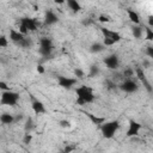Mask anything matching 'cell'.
<instances>
[{
  "instance_id": "obj_29",
  "label": "cell",
  "mask_w": 153,
  "mask_h": 153,
  "mask_svg": "<svg viewBox=\"0 0 153 153\" xmlns=\"http://www.w3.org/2000/svg\"><path fill=\"white\" fill-rule=\"evenodd\" d=\"M75 148H76V145H69V143H67V146H66L65 149H63V153H71V152H73Z\"/></svg>"
},
{
  "instance_id": "obj_16",
  "label": "cell",
  "mask_w": 153,
  "mask_h": 153,
  "mask_svg": "<svg viewBox=\"0 0 153 153\" xmlns=\"http://www.w3.org/2000/svg\"><path fill=\"white\" fill-rule=\"evenodd\" d=\"M0 122L5 126L14 124V115H12L10 112H2L0 115Z\"/></svg>"
},
{
  "instance_id": "obj_3",
  "label": "cell",
  "mask_w": 153,
  "mask_h": 153,
  "mask_svg": "<svg viewBox=\"0 0 153 153\" xmlns=\"http://www.w3.org/2000/svg\"><path fill=\"white\" fill-rule=\"evenodd\" d=\"M20 96L18 92H14L12 90L5 91L1 93L0 97V105H7V106H16Z\"/></svg>"
},
{
  "instance_id": "obj_37",
  "label": "cell",
  "mask_w": 153,
  "mask_h": 153,
  "mask_svg": "<svg viewBox=\"0 0 153 153\" xmlns=\"http://www.w3.org/2000/svg\"><path fill=\"white\" fill-rule=\"evenodd\" d=\"M148 66H149V62H148V61H146V60H145V61H143V67H145V68H147V67H148Z\"/></svg>"
},
{
  "instance_id": "obj_7",
  "label": "cell",
  "mask_w": 153,
  "mask_h": 153,
  "mask_svg": "<svg viewBox=\"0 0 153 153\" xmlns=\"http://www.w3.org/2000/svg\"><path fill=\"white\" fill-rule=\"evenodd\" d=\"M141 128H142V126H141L139 122H136L135 120L130 118V120H129L128 130H127V134H126V136H127V137L137 136V135H139V131H140V129H141Z\"/></svg>"
},
{
  "instance_id": "obj_22",
  "label": "cell",
  "mask_w": 153,
  "mask_h": 153,
  "mask_svg": "<svg viewBox=\"0 0 153 153\" xmlns=\"http://www.w3.org/2000/svg\"><path fill=\"white\" fill-rule=\"evenodd\" d=\"M99 73H100V69H99V67H98L97 65L90 66V69H88V78H94V76H97Z\"/></svg>"
},
{
  "instance_id": "obj_6",
  "label": "cell",
  "mask_w": 153,
  "mask_h": 153,
  "mask_svg": "<svg viewBox=\"0 0 153 153\" xmlns=\"http://www.w3.org/2000/svg\"><path fill=\"white\" fill-rule=\"evenodd\" d=\"M56 80H57V85L65 90H71L78 84L76 78H69V76H65V75H57Z\"/></svg>"
},
{
  "instance_id": "obj_25",
  "label": "cell",
  "mask_w": 153,
  "mask_h": 153,
  "mask_svg": "<svg viewBox=\"0 0 153 153\" xmlns=\"http://www.w3.org/2000/svg\"><path fill=\"white\" fill-rule=\"evenodd\" d=\"M31 141H32V134L31 133H25L24 134V137H23V143L29 145Z\"/></svg>"
},
{
  "instance_id": "obj_20",
  "label": "cell",
  "mask_w": 153,
  "mask_h": 153,
  "mask_svg": "<svg viewBox=\"0 0 153 153\" xmlns=\"http://www.w3.org/2000/svg\"><path fill=\"white\" fill-rule=\"evenodd\" d=\"M35 129V122L32 120V117H27L25 121V126H24V130L25 133H31Z\"/></svg>"
},
{
  "instance_id": "obj_34",
  "label": "cell",
  "mask_w": 153,
  "mask_h": 153,
  "mask_svg": "<svg viewBox=\"0 0 153 153\" xmlns=\"http://www.w3.org/2000/svg\"><path fill=\"white\" fill-rule=\"evenodd\" d=\"M23 120V115L22 114H18V115H14V123H18L19 121Z\"/></svg>"
},
{
  "instance_id": "obj_33",
  "label": "cell",
  "mask_w": 153,
  "mask_h": 153,
  "mask_svg": "<svg viewBox=\"0 0 153 153\" xmlns=\"http://www.w3.org/2000/svg\"><path fill=\"white\" fill-rule=\"evenodd\" d=\"M0 90H1L2 92H5V91H10V86H8L5 81H0Z\"/></svg>"
},
{
  "instance_id": "obj_32",
  "label": "cell",
  "mask_w": 153,
  "mask_h": 153,
  "mask_svg": "<svg viewBox=\"0 0 153 153\" xmlns=\"http://www.w3.org/2000/svg\"><path fill=\"white\" fill-rule=\"evenodd\" d=\"M146 55L148 57H153V47L152 45H147L146 47Z\"/></svg>"
},
{
  "instance_id": "obj_12",
  "label": "cell",
  "mask_w": 153,
  "mask_h": 153,
  "mask_svg": "<svg viewBox=\"0 0 153 153\" xmlns=\"http://www.w3.org/2000/svg\"><path fill=\"white\" fill-rule=\"evenodd\" d=\"M57 22H59V17H57V14L53 10L45 11V14H44V25L50 26V25L56 24Z\"/></svg>"
},
{
  "instance_id": "obj_8",
  "label": "cell",
  "mask_w": 153,
  "mask_h": 153,
  "mask_svg": "<svg viewBox=\"0 0 153 153\" xmlns=\"http://www.w3.org/2000/svg\"><path fill=\"white\" fill-rule=\"evenodd\" d=\"M100 31H102V33H103V36H104V38H108V39H111L114 43H117V42H120L121 41V35L117 32V31H114V30H110V29H108V27H100Z\"/></svg>"
},
{
  "instance_id": "obj_35",
  "label": "cell",
  "mask_w": 153,
  "mask_h": 153,
  "mask_svg": "<svg viewBox=\"0 0 153 153\" xmlns=\"http://www.w3.org/2000/svg\"><path fill=\"white\" fill-rule=\"evenodd\" d=\"M148 26L149 27H153V17L152 16L148 17Z\"/></svg>"
},
{
  "instance_id": "obj_19",
  "label": "cell",
  "mask_w": 153,
  "mask_h": 153,
  "mask_svg": "<svg viewBox=\"0 0 153 153\" xmlns=\"http://www.w3.org/2000/svg\"><path fill=\"white\" fill-rule=\"evenodd\" d=\"M105 49V47L103 45V43H99V42H96V43H92L90 45V51L93 53V54H97V53H100Z\"/></svg>"
},
{
  "instance_id": "obj_14",
  "label": "cell",
  "mask_w": 153,
  "mask_h": 153,
  "mask_svg": "<svg viewBox=\"0 0 153 153\" xmlns=\"http://www.w3.org/2000/svg\"><path fill=\"white\" fill-rule=\"evenodd\" d=\"M25 37H26V36L22 35L19 31H17V30H14V29H11V30H10V39H11L16 45H19V44L24 41Z\"/></svg>"
},
{
  "instance_id": "obj_10",
  "label": "cell",
  "mask_w": 153,
  "mask_h": 153,
  "mask_svg": "<svg viewBox=\"0 0 153 153\" xmlns=\"http://www.w3.org/2000/svg\"><path fill=\"white\" fill-rule=\"evenodd\" d=\"M104 63L109 69H117L120 67V59L116 54H111L104 59Z\"/></svg>"
},
{
  "instance_id": "obj_17",
  "label": "cell",
  "mask_w": 153,
  "mask_h": 153,
  "mask_svg": "<svg viewBox=\"0 0 153 153\" xmlns=\"http://www.w3.org/2000/svg\"><path fill=\"white\" fill-rule=\"evenodd\" d=\"M127 14H128L130 22H133L135 25H139L140 24V16L137 14V12H135L131 8H127Z\"/></svg>"
},
{
  "instance_id": "obj_18",
  "label": "cell",
  "mask_w": 153,
  "mask_h": 153,
  "mask_svg": "<svg viewBox=\"0 0 153 153\" xmlns=\"http://www.w3.org/2000/svg\"><path fill=\"white\" fill-rule=\"evenodd\" d=\"M67 5L73 11V13H76V12H79L81 10V5L76 0H67Z\"/></svg>"
},
{
  "instance_id": "obj_23",
  "label": "cell",
  "mask_w": 153,
  "mask_h": 153,
  "mask_svg": "<svg viewBox=\"0 0 153 153\" xmlns=\"http://www.w3.org/2000/svg\"><path fill=\"white\" fill-rule=\"evenodd\" d=\"M145 32H146V39L147 41H153V30L148 25L145 26Z\"/></svg>"
},
{
  "instance_id": "obj_24",
  "label": "cell",
  "mask_w": 153,
  "mask_h": 153,
  "mask_svg": "<svg viewBox=\"0 0 153 153\" xmlns=\"http://www.w3.org/2000/svg\"><path fill=\"white\" fill-rule=\"evenodd\" d=\"M122 75H123L126 79H131V76L134 75V69H131L130 67H127V68L123 71Z\"/></svg>"
},
{
  "instance_id": "obj_5",
  "label": "cell",
  "mask_w": 153,
  "mask_h": 153,
  "mask_svg": "<svg viewBox=\"0 0 153 153\" xmlns=\"http://www.w3.org/2000/svg\"><path fill=\"white\" fill-rule=\"evenodd\" d=\"M118 88L126 93H134L139 90V84L134 79H124V81L118 85Z\"/></svg>"
},
{
  "instance_id": "obj_2",
  "label": "cell",
  "mask_w": 153,
  "mask_h": 153,
  "mask_svg": "<svg viewBox=\"0 0 153 153\" xmlns=\"http://www.w3.org/2000/svg\"><path fill=\"white\" fill-rule=\"evenodd\" d=\"M120 127H121V124H120V121H117V120L108 121V122L105 121L103 124L99 126V130H100V133H102L104 139L110 140V139H112L115 136V134L117 133Z\"/></svg>"
},
{
  "instance_id": "obj_27",
  "label": "cell",
  "mask_w": 153,
  "mask_h": 153,
  "mask_svg": "<svg viewBox=\"0 0 153 153\" xmlns=\"http://www.w3.org/2000/svg\"><path fill=\"white\" fill-rule=\"evenodd\" d=\"M8 45V39L6 36H0V48H6Z\"/></svg>"
},
{
  "instance_id": "obj_36",
  "label": "cell",
  "mask_w": 153,
  "mask_h": 153,
  "mask_svg": "<svg viewBox=\"0 0 153 153\" xmlns=\"http://www.w3.org/2000/svg\"><path fill=\"white\" fill-rule=\"evenodd\" d=\"M37 72H38V73H41V74H42V73H44V68H43V66H42V65H38V66H37Z\"/></svg>"
},
{
  "instance_id": "obj_28",
  "label": "cell",
  "mask_w": 153,
  "mask_h": 153,
  "mask_svg": "<svg viewBox=\"0 0 153 153\" xmlns=\"http://www.w3.org/2000/svg\"><path fill=\"white\" fill-rule=\"evenodd\" d=\"M105 85H106V88H108V90H115L116 86H117L114 80H106V81H105Z\"/></svg>"
},
{
  "instance_id": "obj_11",
  "label": "cell",
  "mask_w": 153,
  "mask_h": 153,
  "mask_svg": "<svg viewBox=\"0 0 153 153\" xmlns=\"http://www.w3.org/2000/svg\"><path fill=\"white\" fill-rule=\"evenodd\" d=\"M19 22H20L19 24H22L23 26H25V29H26L27 31H36V30H37V22H36V19H33V18L23 17V18H20Z\"/></svg>"
},
{
  "instance_id": "obj_1",
  "label": "cell",
  "mask_w": 153,
  "mask_h": 153,
  "mask_svg": "<svg viewBox=\"0 0 153 153\" xmlns=\"http://www.w3.org/2000/svg\"><path fill=\"white\" fill-rule=\"evenodd\" d=\"M75 93H76V100L75 104L78 105H85V104H90L94 100L96 96L93 93V90L90 86L86 85H80L75 88Z\"/></svg>"
},
{
  "instance_id": "obj_13",
  "label": "cell",
  "mask_w": 153,
  "mask_h": 153,
  "mask_svg": "<svg viewBox=\"0 0 153 153\" xmlns=\"http://www.w3.org/2000/svg\"><path fill=\"white\" fill-rule=\"evenodd\" d=\"M31 106H32V110H33V112H35L36 115H42V114H45V112H47L45 105H44L41 100H38V99H36V98H32Z\"/></svg>"
},
{
  "instance_id": "obj_9",
  "label": "cell",
  "mask_w": 153,
  "mask_h": 153,
  "mask_svg": "<svg viewBox=\"0 0 153 153\" xmlns=\"http://www.w3.org/2000/svg\"><path fill=\"white\" fill-rule=\"evenodd\" d=\"M135 73H136L137 78H139V80L143 84V87L147 90V92H148V93H152V91H153L152 85H151V82L147 80V78H146V75H145V73H143V69H142L141 67H136Z\"/></svg>"
},
{
  "instance_id": "obj_31",
  "label": "cell",
  "mask_w": 153,
  "mask_h": 153,
  "mask_svg": "<svg viewBox=\"0 0 153 153\" xmlns=\"http://www.w3.org/2000/svg\"><path fill=\"white\" fill-rule=\"evenodd\" d=\"M59 124H60L62 128H69V127H71V122L67 121V120H61V121L59 122Z\"/></svg>"
},
{
  "instance_id": "obj_4",
  "label": "cell",
  "mask_w": 153,
  "mask_h": 153,
  "mask_svg": "<svg viewBox=\"0 0 153 153\" xmlns=\"http://www.w3.org/2000/svg\"><path fill=\"white\" fill-rule=\"evenodd\" d=\"M53 49H54V45H53V41L48 37H42L39 39V48H38V53L44 56V57H48L51 55L53 53Z\"/></svg>"
},
{
  "instance_id": "obj_26",
  "label": "cell",
  "mask_w": 153,
  "mask_h": 153,
  "mask_svg": "<svg viewBox=\"0 0 153 153\" xmlns=\"http://www.w3.org/2000/svg\"><path fill=\"white\" fill-rule=\"evenodd\" d=\"M74 75H75L76 79H82V78L85 76V73H84L82 69H80V68H75V69H74Z\"/></svg>"
},
{
  "instance_id": "obj_21",
  "label": "cell",
  "mask_w": 153,
  "mask_h": 153,
  "mask_svg": "<svg viewBox=\"0 0 153 153\" xmlns=\"http://www.w3.org/2000/svg\"><path fill=\"white\" fill-rule=\"evenodd\" d=\"M142 32H143V30L140 25H134L131 27V33H133L134 38H136V39H140L142 37Z\"/></svg>"
},
{
  "instance_id": "obj_15",
  "label": "cell",
  "mask_w": 153,
  "mask_h": 153,
  "mask_svg": "<svg viewBox=\"0 0 153 153\" xmlns=\"http://www.w3.org/2000/svg\"><path fill=\"white\" fill-rule=\"evenodd\" d=\"M82 114L96 126H100V124H103L105 122V117H98V116H96V115H93V114H91L88 111H82Z\"/></svg>"
},
{
  "instance_id": "obj_30",
  "label": "cell",
  "mask_w": 153,
  "mask_h": 153,
  "mask_svg": "<svg viewBox=\"0 0 153 153\" xmlns=\"http://www.w3.org/2000/svg\"><path fill=\"white\" fill-rule=\"evenodd\" d=\"M98 20H99L100 23H109L111 19H110V17H108V16H105V14H100V16L98 17Z\"/></svg>"
}]
</instances>
